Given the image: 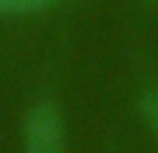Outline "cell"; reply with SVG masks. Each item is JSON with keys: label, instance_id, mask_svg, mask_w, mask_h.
Listing matches in <instances>:
<instances>
[{"label": "cell", "instance_id": "7a4b0ae2", "mask_svg": "<svg viewBox=\"0 0 158 153\" xmlns=\"http://www.w3.org/2000/svg\"><path fill=\"white\" fill-rule=\"evenodd\" d=\"M56 3L58 0H0V14H36Z\"/></svg>", "mask_w": 158, "mask_h": 153}, {"label": "cell", "instance_id": "3957f363", "mask_svg": "<svg viewBox=\"0 0 158 153\" xmlns=\"http://www.w3.org/2000/svg\"><path fill=\"white\" fill-rule=\"evenodd\" d=\"M139 109H142V117H144L147 128L153 131V137L158 139V86L147 89V92L142 95V103H139Z\"/></svg>", "mask_w": 158, "mask_h": 153}, {"label": "cell", "instance_id": "6da1fadb", "mask_svg": "<svg viewBox=\"0 0 158 153\" xmlns=\"http://www.w3.org/2000/svg\"><path fill=\"white\" fill-rule=\"evenodd\" d=\"M25 153H64V120L53 103H39L22 125Z\"/></svg>", "mask_w": 158, "mask_h": 153}]
</instances>
